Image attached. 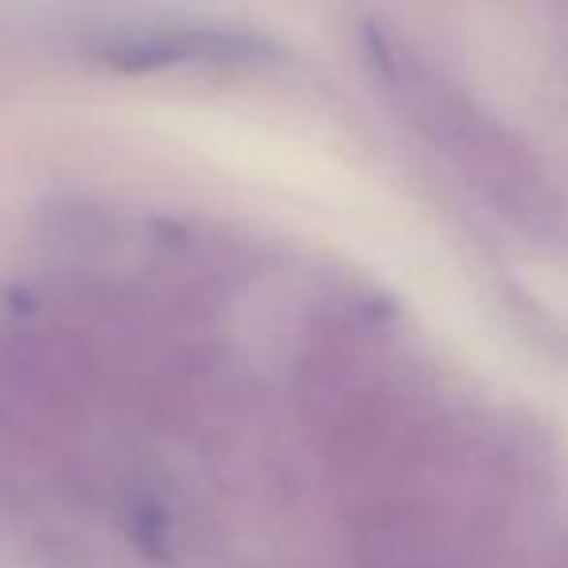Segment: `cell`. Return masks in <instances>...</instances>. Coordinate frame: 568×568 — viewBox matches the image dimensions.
<instances>
[{"label": "cell", "instance_id": "6da1fadb", "mask_svg": "<svg viewBox=\"0 0 568 568\" xmlns=\"http://www.w3.org/2000/svg\"><path fill=\"white\" fill-rule=\"evenodd\" d=\"M371 63L382 87L397 98L405 118L464 172V180L487 199L495 211L526 230H545L557 214L552 187L541 164L514 133H506L490 113H483L459 87L420 63L409 48L382 32L366 40Z\"/></svg>", "mask_w": 568, "mask_h": 568}, {"label": "cell", "instance_id": "7a4b0ae2", "mask_svg": "<svg viewBox=\"0 0 568 568\" xmlns=\"http://www.w3.org/2000/svg\"><path fill=\"white\" fill-rule=\"evenodd\" d=\"M98 59L113 71L149 74L180 71V67H261L273 63L276 48L242 28L219 24H141L110 32L98 43Z\"/></svg>", "mask_w": 568, "mask_h": 568}, {"label": "cell", "instance_id": "3957f363", "mask_svg": "<svg viewBox=\"0 0 568 568\" xmlns=\"http://www.w3.org/2000/svg\"><path fill=\"white\" fill-rule=\"evenodd\" d=\"M355 549L366 568H433L440 560V518L420 498L382 490L358 514Z\"/></svg>", "mask_w": 568, "mask_h": 568}]
</instances>
